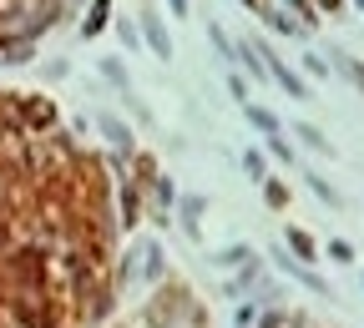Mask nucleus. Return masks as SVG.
<instances>
[{"instance_id":"1","label":"nucleus","mask_w":364,"mask_h":328,"mask_svg":"<svg viewBox=\"0 0 364 328\" xmlns=\"http://www.w3.org/2000/svg\"><path fill=\"white\" fill-rule=\"evenodd\" d=\"M76 0H0V61H26L36 40L71 16Z\"/></svg>"},{"instance_id":"2","label":"nucleus","mask_w":364,"mask_h":328,"mask_svg":"<svg viewBox=\"0 0 364 328\" xmlns=\"http://www.w3.org/2000/svg\"><path fill=\"white\" fill-rule=\"evenodd\" d=\"M243 106H248V121H253L263 136H279V116H273L268 106H258V102H243Z\"/></svg>"},{"instance_id":"3","label":"nucleus","mask_w":364,"mask_h":328,"mask_svg":"<svg viewBox=\"0 0 364 328\" xmlns=\"http://www.w3.org/2000/svg\"><path fill=\"white\" fill-rule=\"evenodd\" d=\"M289 243H294V253H299V258H314V253H318V248L309 243V232H304V227H289Z\"/></svg>"},{"instance_id":"4","label":"nucleus","mask_w":364,"mask_h":328,"mask_svg":"<svg viewBox=\"0 0 364 328\" xmlns=\"http://www.w3.org/2000/svg\"><path fill=\"white\" fill-rule=\"evenodd\" d=\"M147 35H152V51H157V56H167V51H172V45H167V35H162V26H157V21H147Z\"/></svg>"},{"instance_id":"5","label":"nucleus","mask_w":364,"mask_h":328,"mask_svg":"<svg viewBox=\"0 0 364 328\" xmlns=\"http://www.w3.org/2000/svg\"><path fill=\"white\" fill-rule=\"evenodd\" d=\"M299 136H304V142H309V147H318V152H329V142H324V136H318V131H314L309 121H299Z\"/></svg>"},{"instance_id":"6","label":"nucleus","mask_w":364,"mask_h":328,"mask_svg":"<svg viewBox=\"0 0 364 328\" xmlns=\"http://www.w3.org/2000/svg\"><path fill=\"white\" fill-rule=\"evenodd\" d=\"M309 187H314V192H318V197H324V202H339V192H334V187H329L324 177H309Z\"/></svg>"},{"instance_id":"7","label":"nucleus","mask_w":364,"mask_h":328,"mask_svg":"<svg viewBox=\"0 0 364 328\" xmlns=\"http://www.w3.org/2000/svg\"><path fill=\"white\" fill-rule=\"evenodd\" d=\"M339 66H344V71H349V81L364 91V66H359V61H349V56H339Z\"/></svg>"},{"instance_id":"8","label":"nucleus","mask_w":364,"mask_h":328,"mask_svg":"<svg viewBox=\"0 0 364 328\" xmlns=\"http://www.w3.org/2000/svg\"><path fill=\"white\" fill-rule=\"evenodd\" d=\"M273 157H279V162H289V167H294V152H289V142H284V136H273Z\"/></svg>"},{"instance_id":"9","label":"nucleus","mask_w":364,"mask_h":328,"mask_svg":"<svg viewBox=\"0 0 364 328\" xmlns=\"http://www.w3.org/2000/svg\"><path fill=\"white\" fill-rule=\"evenodd\" d=\"M243 66H248L253 76H263V66H258V56H253V45H243Z\"/></svg>"},{"instance_id":"10","label":"nucleus","mask_w":364,"mask_h":328,"mask_svg":"<svg viewBox=\"0 0 364 328\" xmlns=\"http://www.w3.org/2000/svg\"><path fill=\"white\" fill-rule=\"evenodd\" d=\"M243 167H248V177H263V157H258V152H248V162H243Z\"/></svg>"},{"instance_id":"11","label":"nucleus","mask_w":364,"mask_h":328,"mask_svg":"<svg viewBox=\"0 0 364 328\" xmlns=\"http://www.w3.org/2000/svg\"><path fill=\"white\" fill-rule=\"evenodd\" d=\"M329 253H334L339 263H349V258H354V248H349V243H329Z\"/></svg>"},{"instance_id":"12","label":"nucleus","mask_w":364,"mask_h":328,"mask_svg":"<svg viewBox=\"0 0 364 328\" xmlns=\"http://www.w3.org/2000/svg\"><path fill=\"white\" fill-rule=\"evenodd\" d=\"M324 11H339V0H324Z\"/></svg>"}]
</instances>
